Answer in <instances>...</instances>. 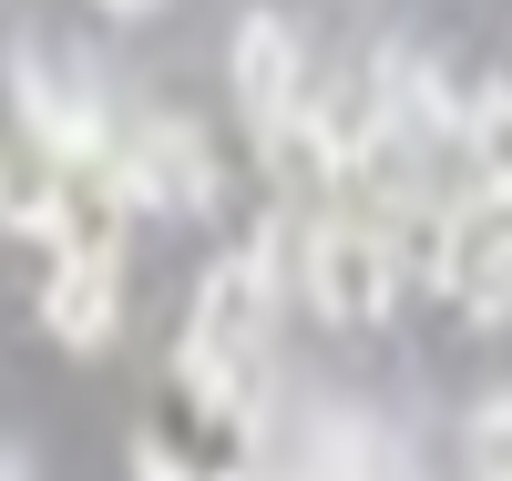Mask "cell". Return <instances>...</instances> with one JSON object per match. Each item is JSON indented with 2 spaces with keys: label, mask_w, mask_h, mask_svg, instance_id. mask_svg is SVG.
<instances>
[{
  "label": "cell",
  "mask_w": 512,
  "mask_h": 481,
  "mask_svg": "<svg viewBox=\"0 0 512 481\" xmlns=\"http://www.w3.org/2000/svg\"><path fill=\"white\" fill-rule=\"evenodd\" d=\"M123 318V256H52L41 277V328L62 348H103Z\"/></svg>",
  "instance_id": "cell-7"
},
{
  "label": "cell",
  "mask_w": 512,
  "mask_h": 481,
  "mask_svg": "<svg viewBox=\"0 0 512 481\" xmlns=\"http://www.w3.org/2000/svg\"><path fill=\"white\" fill-rule=\"evenodd\" d=\"M52 185H62L52 154H0V226L41 236V226H52Z\"/></svg>",
  "instance_id": "cell-10"
},
{
  "label": "cell",
  "mask_w": 512,
  "mask_h": 481,
  "mask_svg": "<svg viewBox=\"0 0 512 481\" xmlns=\"http://www.w3.org/2000/svg\"><path fill=\"white\" fill-rule=\"evenodd\" d=\"M277 236H287V226H267L256 246H236V256H216V267H205L195 318H185V348H195V359L267 369V318H277Z\"/></svg>",
  "instance_id": "cell-2"
},
{
  "label": "cell",
  "mask_w": 512,
  "mask_h": 481,
  "mask_svg": "<svg viewBox=\"0 0 512 481\" xmlns=\"http://www.w3.org/2000/svg\"><path fill=\"white\" fill-rule=\"evenodd\" d=\"M318 481H420V471L400 461V441H390V430L338 420V430H328V461H318Z\"/></svg>",
  "instance_id": "cell-9"
},
{
  "label": "cell",
  "mask_w": 512,
  "mask_h": 481,
  "mask_svg": "<svg viewBox=\"0 0 512 481\" xmlns=\"http://www.w3.org/2000/svg\"><path fill=\"white\" fill-rule=\"evenodd\" d=\"M134 471H144V481H226V471H185L164 441H144V451H134Z\"/></svg>",
  "instance_id": "cell-13"
},
{
  "label": "cell",
  "mask_w": 512,
  "mask_h": 481,
  "mask_svg": "<svg viewBox=\"0 0 512 481\" xmlns=\"http://www.w3.org/2000/svg\"><path fill=\"white\" fill-rule=\"evenodd\" d=\"M236 113L256 144H277L297 113H308V52H297V31L277 11H246L236 21Z\"/></svg>",
  "instance_id": "cell-6"
},
{
  "label": "cell",
  "mask_w": 512,
  "mask_h": 481,
  "mask_svg": "<svg viewBox=\"0 0 512 481\" xmlns=\"http://www.w3.org/2000/svg\"><path fill=\"white\" fill-rule=\"evenodd\" d=\"M11 103H21V134L52 154V164H103L113 154V123H103V93L93 72L52 41H21L11 52Z\"/></svg>",
  "instance_id": "cell-3"
},
{
  "label": "cell",
  "mask_w": 512,
  "mask_h": 481,
  "mask_svg": "<svg viewBox=\"0 0 512 481\" xmlns=\"http://www.w3.org/2000/svg\"><path fill=\"white\" fill-rule=\"evenodd\" d=\"M103 11H113V21H154L164 0H103Z\"/></svg>",
  "instance_id": "cell-14"
},
{
  "label": "cell",
  "mask_w": 512,
  "mask_h": 481,
  "mask_svg": "<svg viewBox=\"0 0 512 481\" xmlns=\"http://www.w3.org/2000/svg\"><path fill=\"white\" fill-rule=\"evenodd\" d=\"M308 297L338 328H379L400 308V246H390V226L369 205H338V215L308 226Z\"/></svg>",
  "instance_id": "cell-1"
},
{
  "label": "cell",
  "mask_w": 512,
  "mask_h": 481,
  "mask_svg": "<svg viewBox=\"0 0 512 481\" xmlns=\"http://www.w3.org/2000/svg\"><path fill=\"white\" fill-rule=\"evenodd\" d=\"M441 297H451V308H472V318H512V195H502V185H461V195H451Z\"/></svg>",
  "instance_id": "cell-4"
},
{
  "label": "cell",
  "mask_w": 512,
  "mask_h": 481,
  "mask_svg": "<svg viewBox=\"0 0 512 481\" xmlns=\"http://www.w3.org/2000/svg\"><path fill=\"white\" fill-rule=\"evenodd\" d=\"M461 154H472V185H502V195H512V82H492V93L472 103Z\"/></svg>",
  "instance_id": "cell-11"
},
{
  "label": "cell",
  "mask_w": 512,
  "mask_h": 481,
  "mask_svg": "<svg viewBox=\"0 0 512 481\" xmlns=\"http://www.w3.org/2000/svg\"><path fill=\"white\" fill-rule=\"evenodd\" d=\"M461 481H512V389H492L461 420Z\"/></svg>",
  "instance_id": "cell-12"
},
{
  "label": "cell",
  "mask_w": 512,
  "mask_h": 481,
  "mask_svg": "<svg viewBox=\"0 0 512 481\" xmlns=\"http://www.w3.org/2000/svg\"><path fill=\"white\" fill-rule=\"evenodd\" d=\"M123 174H113V154L103 164H62V185H52V256H113V236H123Z\"/></svg>",
  "instance_id": "cell-8"
},
{
  "label": "cell",
  "mask_w": 512,
  "mask_h": 481,
  "mask_svg": "<svg viewBox=\"0 0 512 481\" xmlns=\"http://www.w3.org/2000/svg\"><path fill=\"white\" fill-rule=\"evenodd\" d=\"M113 174H123V195L154 205V215H205L216 205V154H205V134L175 123V113H144L134 134L113 144Z\"/></svg>",
  "instance_id": "cell-5"
}]
</instances>
